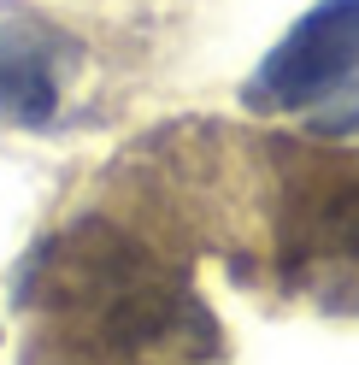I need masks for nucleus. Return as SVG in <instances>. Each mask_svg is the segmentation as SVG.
Instances as JSON below:
<instances>
[{"mask_svg": "<svg viewBox=\"0 0 359 365\" xmlns=\"http://www.w3.org/2000/svg\"><path fill=\"white\" fill-rule=\"evenodd\" d=\"M59 106V65L53 41L30 30H0V112L12 124H48Z\"/></svg>", "mask_w": 359, "mask_h": 365, "instance_id": "f03ea898", "label": "nucleus"}, {"mask_svg": "<svg viewBox=\"0 0 359 365\" xmlns=\"http://www.w3.org/2000/svg\"><path fill=\"white\" fill-rule=\"evenodd\" d=\"M353 65H359V0H330L271 53L259 77V101H277V106L318 101Z\"/></svg>", "mask_w": 359, "mask_h": 365, "instance_id": "f257e3e1", "label": "nucleus"}, {"mask_svg": "<svg viewBox=\"0 0 359 365\" xmlns=\"http://www.w3.org/2000/svg\"><path fill=\"white\" fill-rule=\"evenodd\" d=\"M312 230H318L324 247H353L359 254V182H348V189H335L318 218H312Z\"/></svg>", "mask_w": 359, "mask_h": 365, "instance_id": "7ed1b4c3", "label": "nucleus"}]
</instances>
